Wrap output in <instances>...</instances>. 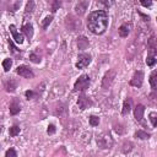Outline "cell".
<instances>
[{
    "label": "cell",
    "instance_id": "1",
    "mask_svg": "<svg viewBox=\"0 0 157 157\" xmlns=\"http://www.w3.org/2000/svg\"><path fill=\"white\" fill-rule=\"evenodd\" d=\"M87 27L93 35H102L108 27V15L104 10H98L90 14L87 19Z\"/></svg>",
    "mask_w": 157,
    "mask_h": 157
},
{
    "label": "cell",
    "instance_id": "2",
    "mask_svg": "<svg viewBox=\"0 0 157 157\" xmlns=\"http://www.w3.org/2000/svg\"><path fill=\"white\" fill-rule=\"evenodd\" d=\"M88 86H90V76L88 75H81L76 80V82L74 85V91L75 92H77V91H85Z\"/></svg>",
    "mask_w": 157,
    "mask_h": 157
},
{
    "label": "cell",
    "instance_id": "3",
    "mask_svg": "<svg viewBox=\"0 0 157 157\" xmlns=\"http://www.w3.org/2000/svg\"><path fill=\"white\" fill-rule=\"evenodd\" d=\"M97 144H98V146H100L101 148H109V147L112 146V144H113V140H112L111 135L103 134V135H101V136L97 139Z\"/></svg>",
    "mask_w": 157,
    "mask_h": 157
},
{
    "label": "cell",
    "instance_id": "4",
    "mask_svg": "<svg viewBox=\"0 0 157 157\" xmlns=\"http://www.w3.org/2000/svg\"><path fill=\"white\" fill-rule=\"evenodd\" d=\"M91 63V55L88 54H80L76 61V68L77 69H85Z\"/></svg>",
    "mask_w": 157,
    "mask_h": 157
},
{
    "label": "cell",
    "instance_id": "5",
    "mask_svg": "<svg viewBox=\"0 0 157 157\" xmlns=\"http://www.w3.org/2000/svg\"><path fill=\"white\" fill-rule=\"evenodd\" d=\"M88 3H90V0H79V3L75 5V14L79 15V16H82L85 15L87 8H88Z\"/></svg>",
    "mask_w": 157,
    "mask_h": 157
},
{
    "label": "cell",
    "instance_id": "6",
    "mask_svg": "<svg viewBox=\"0 0 157 157\" xmlns=\"http://www.w3.org/2000/svg\"><path fill=\"white\" fill-rule=\"evenodd\" d=\"M16 73H17L20 76L25 77V79H32V77L35 76V74L32 73V70H31L28 67H26V65H20V67H17Z\"/></svg>",
    "mask_w": 157,
    "mask_h": 157
},
{
    "label": "cell",
    "instance_id": "7",
    "mask_svg": "<svg viewBox=\"0 0 157 157\" xmlns=\"http://www.w3.org/2000/svg\"><path fill=\"white\" fill-rule=\"evenodd\" d=\"M115 77V70H109L106 75H104V77H103V81H102V87L103 88H107V87H109L111 86V84L113 82V79Z\"/></svg>",
    "mask_w": 157,
    "mask_h": 157
},
{
    "label": "cell",
    "instance_id": "8",
    "mask_svg": "<svg viewBox=\"0 0 157 157\" xmlns=\"http://www.w3.org/2000/svg\"><path fill=\"white\" fill-rule=\"evenodd\" d=\"M142 80H144V74H142V71L139 70V71H136V73L134 74L133 79H131V81H130V85L134 86V87H141Z\"/></svg>",
    "mask_w": 157,
    "mask_h": 157
},
{
    "label": "cell",
    "instance_id": "9",
    "mask_svg": "<svg viewBox=\"0 0 157 157\" xmlns=\"http://www.w3.org/2000/svg\"><path fill=\"white\" fill-rule=\"evenodd\" d=\"M77 106H79V108L80 109H86V108H88L90 106H92V102H91V100H88L86 96H80L79 97V101H77Z\"/></svg>",
    "mask_w": 157,
    "mask_h": 157
},
{
    "label": "cell",
    "instance_id": "10",
    "mask_svg": "<svg viewBox=\"0 0 157 157\" xmlns=\"http://www.w3.org/2000/svg\"><path fill=\"white\" fill-rule=\"evenodd\" d=\"M10 32L12 33V37H14V39H15V42H16L17 44H22V43H23V36L17 32L16 27H15L14 25L10 26Z\"/></svg>",
    "mask_w": 157,
    "mask_h": 157
},
{
    "label": "cell",
    "instance_id": "11",
    "mask_svg": "<svg viewBox=\"0 0 157 157\" xmlns=\"http://www.w3.org/2000/svg\"><path fill=\"white\" fill-rule=\"evenodd\" d=\"M144 113H145V107L142 104H138L135 107V111H134V115H135V119L138 121H141L142 118H144Z\"/></svg>",
    "mask_w": 157,
    "mask_h": 157
},
{
    "label": "cell",
    "instance_id": "12",
    "mask_svg": "<svg viewBox=\"0 0 157 157\" xmlns=\"http://www.w3.org/2000/svg\"><path fill=\"white\" fill-rule=\"evenodd\" d=\"M22 32L26 35V37H27L28 39H31V38L33 37V26L31 25V23L23 25V27H22Z\"/></svg>",
    "mask_w": 157,
    "mask_h": 157
},
{
    "label": "cell",
    "instance_id": "13",
    "mask_svg": "<svg viewBox=\"0 0 157 157\" xmlns=\"http://www.w3.org/2000/svg\"><path fill=\"white\" fill-rule=\"evenodd\" d=\"M77 47H79V49H81V50L87 49V47H88V39H87L86 37H84V36L79 37V38H77Z\"/></svg>",
    "mask_w": 157,
    "mask_h": 157
},
{
    "label": "cell",
    "instance_id": "14",
    "mask_svg": "<svg viewBox=\"0 0 157 157\" xmlns=\"http://www.w3.org/2000/svg\"><path fill=\"white\" fill-rule=\"evenodd\" d=\"M129 32H130V26L129 25L124 23V25H121L119 27V36L120 37H128Z\"/></svg>",
    "mask_w": 157,
    "mask_h": 157
},
{
    "label": "cell",
    "instance_id": "15",
    "mask_svg": "<svg viewBox=\"0 0 157 157\" xmlns=\"http://www.w3.org/2000/svg\"><path fill=\"white\" fill-rule=\"evenodd\" d=\"M131 111V100L128 98V100H125L124 102V106H123V111H121V114H128L129 112Z\"/></svg>",
    "mask_w": 157,
    "mask_h": 157
},
{
    "label": "cell",
    "instance_id": "16",
    "mask_svg": "<svg viewBox=\"0 0 157 157\" xmlns=\"http://www.w3.org/2000/svg\"><path fill=\"white\" fill-rule=\"evenodd\" d=\"M146 64H147L150 68H153V67L157 64V56H156V55H152V54H150V55L146 58Z\"/></svg>",
    "mask_w": 157,
    "mask_h": 157
},
{
    "label": "cell",
    "instance_id": "17",
    "mask_svg": "<svg viewBox=\"0 0 157 157\" xmlns=\"http://www.w3.org/2000/svg\"><path fill=\"white\" fill-rule=\"evenodd\" d=\"M16 86H17V84H16L14 80H8V81L5 82V88H6V91H8V92H12V91H15Z\"/></svg>",
    "mask_w": 157,
    "mask_h": 157
},
{
    "label": "cell",
    "instance_id": "18",
    "mask_svg": "<svg viewBox=\"0 0 157 157\" xmlns=\"http://www.w3.org/2000/svg\"><path fill=\"white\" fill-rule=\"evenodd\" d=\"M20 111H21V107H20V104H19L17 102H12V103L10 104V113H11L12 115H16Z\"/></svg>",
    "mask_w": 157,
    "mask_h": 157
},
{
    "label": "cell",
    "instance_id": "19",
    "mask_svg": "<svg viewBox=\"0 0 157 157\" xmlns=\"http://www.w3.org/2000/svg\"><path fill=\"white\" fill-rule=\"evenodd\" d=\"M150 85L153 90H157V71H153L150 76Z\"/></svg>",
    "mask_w": 157,
    "mask_h": 157
},
{
    "label": "cell",
    "instance_id": "20",
    "mask_svg": "<svg viewBox=\"0 0 157 157\" xmlns=\"http://www.w3.org/2000/svg\"><path fill=\"white\" fill-rule=\"evenodd\" d=\"M33 10H35V2L33 0H29V2L27 3V5H26L25 12H26V15H28V14H32Z\"/></svg>",
    "mask_w": 157,
    "mask_h": 157
},
{
    "label": "cell",
    "instance_id": "21",
    "mask_svg": "<svg viewBox=\"0 0 157 157\" xmlns=\"http://www.w3.org/2000/svg\"><path fill=\"white\" fill-rule=\"evenodd\" d=\"M148 119H150V121L152 124V127H157V113L151 112L148 114Z\"/></svg>",
    "mask_w": 157,
    "mask_h": 157
},
{
    "label": "cell",
    "instance_id": "22",
    "mask_svg": "<svg viewBox=\"0 0 157 157\" xmlns=\"http://www.w3.org/2000/svg\"><path fill=\"white\" fill-rule=\"evenodd\" d=\"M11 65H12V60H11L10 58H8V59H5V60L3 61V68H4L5 71H9L10 68H11Z\"/></svg>",
    "mask_w": 157,
    "mask_h": 157
},
{
    "label": "cell",
    "instance_id": "23",
    "mask_svg": "<svg viewBox=\"0 0 157 157\" xmlns=\"http://www.w3.org/2000/svg\"><path fill=\"white\" fill-rule=\"evenodd\" d=\"M135 136L139 138V139L145 140V139H148V138H150V134H147V133H145V131H142V130H138V131L135 133Z\"/></svg>",
    "mask_w": 157,
    "mask_h": 157
},
{
    "label": "cell",
    "instance_id": "24",
    "mask_svg": "<svg viewBox=\"0 0 157 157\" xmlns=\"http://www.w3.org/2000/svg\"><path fill=\"white\" fill-rule=\"evenodd\" d=\"M90 124L92 125V127H97V125L100 124V118L96 117V115H91L90 117Z\"/></svg>",
    "mask_w": 157,
    "mask_h": 157
},
{
    "label": "cell",
    "instance_id": "25",
    "mask_svg": "<svg viewBox=\"0 0 157 157\" xmlns=\"http://www.w3.org/2000/svg\"><path fill=\"white\" fill-rule=\"evenodd\" d=\"M19 134H20V128L17 127V125H14V127L10 128V136L15 138V136L19 135Z\"/></svg>",
    "mask_w": 157,
    "mask_h": 157
},
{
    "label": "cell",
    "instance_id": "26",
    "mask_svg": "<svg viewBox=\"0 0 157 157\" xmlns=\"http://www.w3.org/2000/svg\"><path fill=\"white\" fill-rule=\"evenodd\" d=\"M52 20H53V16H47V17L43 20V22H42V27H43V28H47V27L50 25Z\"/></svg>",
    "mask_w": 157,
    "mask_h": 157
},
{
    "label": "cell",
    "instance_id": "27",
    "mask_svg": "<svg viewBox=\"0 0 157 157\" xmlns=\"http://www.w3.org/2000/svg\"><path fill=\"white\" fill-rule=\"evenodd\" d=\"M60 6H61V0H54V2H53V6H52V11L55 12Z\"/></svg>",
    "mask_w": 157,
    "mask_h": 157
},
{
    "label": "cell",
    "instance_id": "28",
    "mask_svg": "<svg viewBox=\"0 0 157 157\" xmlns=\"http://www.w3.org/2000/svg\"><path fill=\"white\" fill-rule=\"evenodd\" d=\"M29 60L32 61V63H36V64H38V63L41 61V56H38L35 53H32V54H29Z\"/></svg>",
    "mask_w": 157,
    "mask_h": 157
},
{
    "label": "cell",
    "instance_id": "29",
    "mask_svg": "<svg viewBox=\"0 0 157 157\" xmlns=\"http://www.w3.org/2000/svg\"><path fill=\"white\" fill-rule=\"evenodd\" d=\"M140 4L145 8H150L152 5V0H140Z\"/></svg>",
    "mask_w": 157,
    "mask_h": 157
},
{
    "label": "cell",
    "instance_id": "30",
    "mask_svg": "<svg viewBox=\"0 0 157 157\" xmlns=\"http://www.w3.org/2000/svg\"><path fill=\"white\" fill-rule=\"evenodd\" d=\"M47 133H48L49 135H53V134L55 133V125H54V124H50V125H48Z\"/></svg>",
    "mask_w": 157,
    "mask_h": 157
},
{
    "label": "cell",
    "instance_id": "31",
    "mask_svg": "<svg viewBox=\"0 0 157 157\" xmlns=\"http://www.w3.org/2000/svg\"><path fill=\"white\" fill-rule=\"evenodd\" d=\"M5 156H6V157H16V156H17V153L15 152V150H12V148H11V150H8V151H6Z\"/></svg>",
    "mask_w": 157,
    "mask_h": 157
},
{
    "label": "cell",
    "instance_id": "32",
    "mask_svg": "<svg viewBox=\"0 0 157 157\" xmlns=\"http://www.w3.org/2000/svg\"><path fill=\"white\" fill-rule=\"evenodd\" d=\"M26 97L28 98V100H31V98H33V97H36V95H35V92H32V91H26Z\"/></svg>",
    "mask_w": 157,
    "mask_h": 157
},
{
    "label": "cell",
    "instance_id": "33",
    "mask_svg": "<svg viewBox=\"0 0 157 157\" xmlns=\"http://www.w3.org/2000/svg\"><path fill=\"white\" fill-rule=\"evenodd\" d=\"M10 47H11V50H12V52H16V48H15V46L12 44V42H10Z\"/></svg>",
    "mask_w": 157,
    "mask_h": 157
}]
</instances>
